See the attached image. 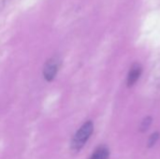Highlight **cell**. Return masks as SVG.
<instances>
[{
	"instance_id": "cell-2",
	"label": "cell",
	"mask_w": 160,
	"mask_h": 159,
	"mask_svg": "<svg viewBox=\"0 0 160 159\" xmlns=\"http://www.w3.org/2000/svg\"><path fill=\"white\" fill-rule=\"evenodd\" d=\"M59 66H60V60L56 56L50 58L45 63L43 68V76L47 82H52L55 78L59 69Z\"/></svg>"
},
{
	"instance_id": "cell-1",
	"label": "cell",
	"mask_w": 160,
	"mask_h": 159,
	"mask_svg": "<svg viewBox=\"0 0 160 159\" xmlns=\"http://www.w3.org/2000/svg\"><path fill=\"white\" fill-rule=\"evenodd\" d=\"M94 130V125L92 121H87L85 122L80 128L79 130L75 133L74 137L72 138L71 141V148L73 151H80L86 142L89 140L91 137L92 133Z\"/></svg>"
},
{
	"instance_id": "cell-4",
	"label": "cell",
	"mask_w": 160,
	"mask_h": 159,
	"mask_svg": "<svg viewBox=\"0 0 160 159\" xmlns=\"http://www.w3.org/2000/svg\"><path fill=\"white\" fill-rule=\"evenodd\" d=\"M109 155H110L109 149L103 145V146H99L98 149H96V151L93 153L90 159H108Z\"/></svg>"
},
{
	"instance_id": "cell-3",
	"label": "cell",
	"mask_w": 160,
	"mask_h": 159,
	"mask_svg": "<svg viewBox=\"0 0 160 159\" xmlns=\"http://www.w3.org/2000/svg\"><path fill=\"white\" fill-rule=\"evenodd\" d=\"M142 67L140 64H134L131 67L130 70L128 72V86H132L136 83V82L139 80V78L142 75Z\"/></svg>"
},
{
	"instance_id": "cell-6",
	"label": "cell",
	"mask_w": 160,
	"mask_h": 159,
	"mask_svg": "<svg viewBox=\"0 0 160 159\" xmlns=\"http://www.w3.org/2000/svg\"><path fill=\"white\" fill-rule=\"evenodd\" d=\"M158 139H159V133L157 132V133L152 134L151 137H150V139H149V141H148V146L149 147L154 146L157 143V142L158 141Z\"/></svg>"
},
{
	"instance_id": "cell-5",
	"label": "cell",
	"mask_w": 160,
	"mask_h": 159,
	"mask_svg": "<svg viewBox=\"0 0 160 159\" xmlns=\"http://www.w3.org/2000/svg\"><path fill=\"white\" fill-rule=\"evenodd\" d=\"M151 123H152V119H151V117H147V118H145V119L142 121V125H141V131H142V132L146 131V130L149 128V127H150Z\"/></svg>"
}]
</instances>
